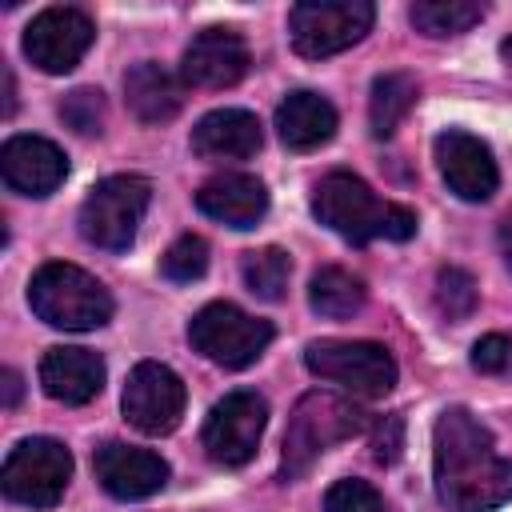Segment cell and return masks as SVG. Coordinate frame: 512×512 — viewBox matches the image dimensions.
<instances>
[{
    "label": "cell",
    "mask_w": 512,
    "mask_h": 512,
    "mask_svg": "<svg viewBox=\"0 0 512 512\" xmlns=\"http://www.w3.org/2000/svg\"><path fill=\"white\" fill-rule=\"evenodd\" d=\"M436 496L448 512H492L512 500V460L468 408H444L432 432Z\"/></svg>",
    "instance_id": "cell-1"
},
{
    "label": "cell",
    "mask_w": 512,
    "mask_h": 512,
    "mask_svg": "<svg viewBox=\"0 0 512 512\" xmlns=\"http://www.w3.org/2000/svg\"><path fill=\"white\" fill-rule=\"evenodd\" d=\"M312 216L344 236L348 244H368L376 236L384 240H408L416 236V212L404 204L380 200L360 176L352 172H328L312 188Z\"/></svg>",
    "instance_id": "cell-2"
},
{
    "label": "cell",
    "mask_w": 512,
    "mask_h": 512,
    "mask_svg": "<svg viewBox=\"0 0 512 512\" xmlns=\"http://www.w3.org/2000/svg\"><path fill=\"white\" fill-rule=\"evenodd\" d=\"M364 428V412L332 392H308L288 416L280 448V480H300L332 444L352 440Z\"/></svg>",
    "instance_id": "cell-3"
},
{
    "label": "cell",
    "mask_w": 512,
    "mask_h": 512,
    "mask_svg": "<svg viewBox=\"0 0 512 512\" xmlns=\"http://www.w3.org/2000/svg\"><path fill=\"white\" fill-rule=\"evenodd\" d=\"M28 304L48 328L92 332L112 320V292L76 264H44L28 284Z\"/></svg>",
    "instance_id": "cell-4"
},
{
    "label": "cell",
    "mask_w": 512,
    "mask_h": 512,
    "mask_svg": "<svg viewBox=\"0 0 512 512\" xmlns=\"http://www.w3.org/2000/svg\"><path fill=\"white\" fill-rule=\"evenodd\" d=\"M152 200V184L144 176L120 172V176H104L100 184H92V192L80 204V236L104 252H128L136 240V228L148 212Z\"/></svg>",
    "instance_id": "cell-5"
},
{
    "label": "cell",
    "mask_w": 512,
    "mask_h": 512,
    "mask_svg": "<svg viewBox=\"0 0 512 512\" xmlns=\"http://www.w3.org/2000/svg\"><path fill=\"white\" fill-rule=\"evenodd\" d=\"M188 340L192 348L220 364V368H248L260 360V352L272 344V324L268 320H256L248 316L244 308L228 304V300H216V304H204L192 324H188Z\"/></svg>",
    "instance_id": "cell-6"
},
{
    "label": "cell",
    "mask_w": 512,
    "mask_h": 512,
    "mask_svg": "<svg viewBox=\"0 0 512 512\" xmlns=\"http://www.w3.org/2000/svg\"><path fill=\"white\" fill-rule=\"evenodd\" d=\"M372 20L376 8L368 0H304L288 12V36L300 56L324 60L360 44Z\"/></svg>",
    "instance_id": "cell-7"
},
{
    "label": "cell",
    "mask_w": 512,
    "mask_h": 512,
    "mask_svg": "<svg viewBox=\"0 0 512 512\" xmlns=\"http://www.w3.org/2000/svg\"><path fill=\"white\" fill-rule=\"evenodd\" d=\"M72 480V452L52 436L20 440L0 472V488L12 504L24 508H52Z\"/></svg>",
    "instance_id": "cell-8"
},
{
    "label": "cell",
    "mask_w": 512,
    "mask_h": 512,
    "mask_svg": "<svg viewBox=\"0 0 512 512\" xmlns=\"http://www.w3.org/2000/svg\"><path fill=\"white\" fill-rule=\"evenodd\" d=\"M304 364L312 376L360 396H384L396 384L392 352L372 340H312L304 348Z\"/></svg>",
    "instance_id": "cell-9"
},
{
    "label": "cell",
    "mask_w": 512,
    "mask_h": 512,
    "mask_svg": "<svg viewBox=\"0 0 512 512\" xmlns=\"http://www.w3.org/2000/svg\"><path fill=\"white\" fill-rule=\"evenodd\" d=\"M264 424H268V400L260 392H228L224 400L212 404L208 420H204V452L212 464L220 468H240L256 456L260 448V436H264Z\"/></svg>",
    "instance_id": "cell-10"
},
{
    "label": "cell",
    "mask_w": 512,
    "mask_h": 512,
    "mask_svg": "<svg viewBox=\"0 0 512 512\" xmlns=\"http://www.w3.org/2000/svg\"><path fill=\"white\" fill-rule=\"evenodd\" d=\"M92 40H96V24L88 20V12L68 8V4H56V8H44L24 28V56L40 72L64 76V72H72L84 60V52L92 48Z\"/></svg>",
    "instance_id": "cell-11"
},
{
    "label": "cell",
    "mask_w": 512,
    "mask_h": 512,
    "mask_svg": "<svg viewBox=\"0 0 512 512\" xmlns=\"http://www.w3.org/2000/svg\"><path fill=\"white\" fill-rule=\"evenodd\" d=\"M124 420L144 436H168L184 416V380L156 360H144L128 372L124 384Z\"/></svg>",
    "instance_id": "cell-12"
},
{
    "label": "cell",
    "mask_w": 512,
    "mask_h": 512,
    "mask_svg": "<svg viewBox=\"0 0 512 512\" xmlns=\"http://www.w3.org/2000/svg\"><path fill=\"white\" fill-rule=\"evenodd\" d=\"M436 168L448 184V192H456L460 200L468 204H484L492 200L496 184H500V172H496V160H492V148L464 132V128H448L436 136Z\"/></svg>",
    "instance_id": "cell-13"
},
{
    "label": "cell",
    "mask_w": 512,
    "mask_h": 512,
    "mask_svg": "<svg viewBox=\"0 0 512 512\" xmlns=\"http://www.w3.org/2000/svg\"><path fill=\"white\" fill-rule=\"evenodd\" d=\"M252 56H248V44L240 32L232 28H204L188 48H184V60H180V80L192 84V88H208V92H220V88H232L244 80Z\"/></svg>",
    "instance_id": "cell-14"
},
{
    "label": "cell",
    "mask_w": 512,
    "mask_h": 512,
    "mask_svg": "<svg viewBox=\"0 0 512 512\" xmlns=\"http://www.w3.org/2000/svg\"><path fill=\"white\" fill-rule=\"evenodd\" d=\"M0 176L20 196H52L68 176V156L44 136H12L0 148Z\"/></svg>",
    "instance_id": "cell-15"
},
{
    "label": "cell",
    "mask_w": 512,
    "mask_h": 512,
    "mask_svg": "<svg viewBox=\"0 0 512 512\" xmlns=\"http://www.w3.org/2000/svg\"><path fill=\"white\" fill-rule=\"evenodd\" d=\"M96 480L108 496L116 500H148L168 484V464L148 452V448H132V444H104L92 456Z\"/></svg>",
    "instance_id": "cell-16"
},
{
    "label": "cell",
    "mask_w": 512,
    "mask_h": 512,
    "mask_svg": "<svg viewBox=\"0 0 512 512\" xmlns=\"http://www.w3.org/2000/svg\"><path fill=\"white\" fill-rule=\"evenodd\" d=\"M196 208L228 228H256L268 212V192L256 176L248 172H224V176H212L200 184L196 192Z\"/></svg>",
    "instance_id": "cell-17"
},
{
    "label": "cell",
    "mask_w": 512,
    "mask_h": 512,
    "mask_svg": "<svg viewBox=\"0 0 512 512\" xmlns=\"http://www.w3.org/2000/svg\"><path fill=\"white\" fill-rule=\"evenodd\" d=\"M104 376H108L104 360L96 352H88V348H64V344H56L40 360V384H44V392L52 400H60V404H72V408L96 400L100 388H104Z\"/></svg>",
    "instance_id": "cell-18"
},
{
    "label": "cell",
    "mask_w": 512,
    "mask_h": 512,
    "mask_svg": "<svg viewBox=\"0 0 512 512\" xmlns=\"http://www.w3.org/2000/svg\"><path fill=\"white\" fill-rule=\"evenodd\" d=\"M264 144L260 120L244 108H216L192 128V152L200 160H248Z\"/></svg>",
    "instance_id": "cell-19"
},
{
    "label": "cell",
    "mask_w": 512,
    "mask_h": 512,
    "mask_svg": "<svg viewBox=\"0 0 512 512\" xmlns=\"http://www.w3.org/2000/svg\"><path fill=\"white\" fill-rule=\"evenodd\" d=\"M124 100L140 124H168L184 108V84L164 64L140 60L124 76Z\"/></svg>",
    "instance_id": "cell-20"
},
{
    "label": "cell",
    "mask_w": 512,
    "mask_h": 512,
    "mask_svg": "<svg viewBox=\"0 0 512 512\" xmlns=\"http://www.w3.org/2000/svg\"><path fill=\"white\" fill-rule=\"evenodd\" d=\"M276 132L292 152H312L336 136V108L320 92H288L276 108Z\"/></svg>",
    "instance_id": "cell-21"
},
{
    "label": "cell",
    "mask_w": 512,
    "mask_h": 512,
    "mask_svg": "<svg viewBox=\"0 0 512 512\" xmlns=\"http://www.w3.org/2000/svg\"><path fill=\"white\" fill-rule=\"evenodd\" d=\"M364 296H368L364 280L352 276L348 268H336V264L320 268L308 280V304L324 320H348V316H356L364 308Z\"/></svg>",
    "instance_id": "cell-22"
},
{
    "label": "cell",
    "mask_w": 512,
    "mask_h": 512,
    "mask_svg": "<svg viewBox=\"0 0 512 512\" xmlns=\"http://www.w3.org/2000/svg\"><path fill=\"white\" fill-rule=\"evenodd\" d=\"M416 104V80L408 72H384L372 80V96H368V124L376 140H388L400 120L408 116V108Z\"/></svg>",
    "instance_id": "cell-23"
},
{
    "label": "cell",
    "mask_w": 512,
    "mask_h": 512,
    "mask_svg": "<svg viewBox=\"0 0 512 512\" xmlns=\"http://www.w3.org/2000/svg\"><path fill=\"white\" fill-rule=\"evenodd\" d=\"M484 4L476 0H416L408 8V20L424 36H460L484 20Z\"/></svg>",
    "instance_id": "cell-24"
},
{
    "label": "cell",
    "mask_w": 512,
    "mask_h": 512,
    "mask_svg": "<svg viewBox=\"0 0 512 512\" xmlns=\"http://www.w3.org/2000/svg\"><path fill=\"white\" fill-rule=\"evenodd\" d=\"M240 272H244V284H248L252 296L276 304V300H284V292H288L292 260H288V252H280V248H256V252H244Z\"/></svg>",
    "instance_id": "cell-25"
},
{
    "label": "cell",
    "mask_w": 512,
    "mask_h": 512,
    "mask_svg": "<svg viewBox=\"0 0 512 512\" xmlns=\"http://www.w3.org/2000/svg\"><path fill=\"white\" fill-rule=\"evenodd\" d=\"M476 304H480V292H476L472 272H464V268H440L436 272V308L444 320L460 324L476 312Z\"/></svg>",
    "instance_id": "cell-26"
},
{
    "label": "cell",
    "mask_w": 512,
    "mask_h": 512,
    "mask_svg": "<svg viewBox=\"0 0 512 512\" xmlns=\"http://www.w3.org/2000/svg\"><path fill=\"white\" fill-rule=\"evenodd\" d=\"M208 272V244L204 236H180L168 244V252L160 256V276L172 280V284H192Z\"/></svg>",
    "instance_id": "cell-27"
},
{
    "label": "cell",
    "mask_w": 512,
    "mask_h": 512,
    "mask_svg": "<svg viewBox=\"0 0 512 512\" xmlns=\"http://www.w3.org/2000/svg\"><path fill=\"white\" fill-rule=\"evenodd\" d=\"M104 92L100 88H72L60 100V120L76 132V136H100L104 128Z\"/></svg>",
    "instance_id": "cell-28"
},
{
    "label": "cell",
    "mask_w": 512,
    "mask_h": 512,
    "mask_svg": "<svg viewBox=\"0 0 512 512\" xmlns=\"http://www.w3.org/2000/svg\"><path fill=\"white\" fill-rule=\"evenodd\" d=\"M324 512H384V500L364 480H336L324 496Z\"/></svg>",
    "instance_id": "cell-29"
},
{
    "label": "cell",
    "mask_w": 512,
    "mask_h": 512,
    "mask_svg": "<svg viewBox=\"0 0 512 512\" xmlns=\"http://www.w3.org/2000/svg\"><path fill=\"white\" fill-rule=\"evenodd\" d=\"M508 360H512V336L504 332H488L472 344V368L484 376H508Z\"/></svg>",
    "instance_id": "cell-30"
},
{
    "label": "cell",
    "mask_w": 512,
    "mask_h": 512,
    "mask_svg": "<svg viewBox=\"0 0 512 512\" xmlns=\"http://www.w3.org/2000/svg\"><path fill=\"white\" fill-rule=\"evenodd\" d=\"M400 448H404V424H400V416H388V420L376 428L372 456H376L380 464H392V460L400 456Z\"/></svg>",
    "instance_id": "cell-31"
},
{
    "label": "cell",
    "mask_w": 512,
    "mask_h": 512,
    "mask_svg": "<svg viewBox=\"0 0 512 512\" xmlns=\"http://www.w3.org/2000/svg\"><path fill=\"white\" fill-rule=\"evenodd\" d=\"M0 380H4V408H16V400H20V376L12 368H4Z\"/></svg>",
    "instance_id": "cell-32"
},
{
    "label": "cell",
    "mask_w": 512,
    "mask_h": 512,
    "mask_svg": "<svg viewBox=\"0 0 512 512\" xmlns=\"http://www.w3.org/2000/svg\"><path fill=\"white\" fill-rule=\"evenodd\" d=\"M500 252H504V264L512 268V212H508L504 224H500Z\"/></svg>",
    "instance_id": "cell-33"
},
{
    "label": "cell",
    "mask_w": 512,
    "mask_h": 512,
    "mask_svg": "<svg viewBox=\"0 0 512 512\" xmlns=\"http://www.w3.org/2000/svg\"><path fill=\"white\" fill-rule=\"evenodd\" d=\"M16 108V84H12V72L4 68V116H12Z\"/></svg>",
    "instance_id": "cell-34"
},
{
    "label": "cell",
    "mask_w": 512,
    "mask_h": 512,
    "mask_svg": "<svg viewBox=\"0 0 512 512\" xmlns=\"http://www.w3.org/2000/svg\"><path fill=\"white\" fill-rule=\"evenodd\" d=\"M500 60L512 68V36H508V40H500Z\"/></svg>",
    "instance_id": "cell-35"
},
{
    "label": "cell",
    "mask_w": 512,
    "mask_h": 512,
    "mask_svg": "<svg viewBox=\"0 0 512 512\" xmlns=\"http://www.w3.org/2000/svg\"><path fill=\"white\" fill-rule=\"evenodd\" d=\"M508 376H512V360H508Z\"/></svg>",
    "instance_id": "cell-36"
}]
</instances>
